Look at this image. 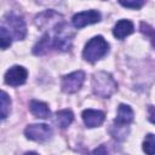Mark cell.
I'll use <instances>...</instances> for the list:
<instances>
[{
	"label": "cell",
	"mask_w": 155,
	"mask_h": 155,
	"mask_svg": "<svg viewBox=\"0 0 155 155\" xmlns=\"http://www.w3.org/2000/svg\"><path fill=\"white\" fill-rule=\"evenodd\" d=\"M133 120V111L132 109L126 105V104H120L119 108H117V115H116V119H115V125L117 127H122V126H126L128 124H131Z\"/></svg>",
	"instance_id": "9"
},
{
	"label": "cell",
	"mask_w": 155,
	"mask_h": 155,
	"mask_svg": "<svg viewBox=\"0 0 155 155\" xmlns=\"http://www.w3.org/2000/svg\"><path fill=\"white\" fill-rule=\"evenodd\" d=\"M104 119H105V115L101 110L86 109L82 111V120L87 127H97L103 124Z\"/></svg>",
	"instance_id": "8"
},
{
	"label": "cell",
	"mask_w": 155,
	"mask_h": 155,
	"mask_svg": "<svg viewBox=\"0 0 155 155\" xmlns=\"http://www.w3.org/2000/svg\"><path fill=\"white\" fill-rule=\"evenodd\" d=\"M109 50L108 42L102 36H94L92 38L85 46L82 51V56L88 62H96L104 57Z\"/></svg>",
	"instance_id": "2"
},
{
	"label": "cell",
	"mask_w": 155,
	"mask_h": 155,
	"mask_svg": "<svg viewBox=\"0 0 155 155\" xmlns=\"http://www.w3.org/2000/svg\"><path fill=\"white\" fill-rule=\"evenodd\" d=\"M133 30H134V27H133V23L131 21H128V19H120L115 24V27L113 29V34H114V36L116 39L122 40L127 35L132 34Z\"/></svg>",
	"instance_id": "10"
},
{
	"label": "cell",
	"mask_w": 155,
	"mask_h": 155,
	"mask_svg": "<svg viewBox=\"0 0 155 155\" xmlns=\"http://www.w3.org/2000/svg\"><path fill=\"white\" fill-rule=\"evenodd\" d=\"M143 150L147 155H155V134L149 133L143 142Z\"/></svg>",
	"instance_id": "13"
},
{
	"label": "cell",
	"mask_w": 155,
	"mask_h": 155,
	"mask_svg": "<svg viewBox=\"0 0 155 155\" xmlns=\"http://www.w3.org/2000/svg\"><path fill=\"white\" fill-rule=\"evenodd\" d=\"M56 119H57V124H58L62 128H65L67 126H69V125L71 124V121H73V119H74V115H73V113H71L70 110L64 109V110L57 111Z\"/></svg>",
	"instance_id": "12"
},
{
	"label": "cell",
	"mask_w": 155,
	"mask_h": 155,
	"mask_svg": "<svg viewBox=\"0 0 155 155\" xmlns=\"http://www.w3.org/2000/svg\"><path fill=\"white\" fill-rule=\"evenodd\" d=\"M85 81V73L81 70L68 74L62 80V90L65 93H74L80 90Z\"/></svg>",
	"instance_id": "5"
},
{
	"label": "cell",
	"mask_w": 155,
	"mask_h": 155,
	"mask_svg": "<svg viewBox=\"0 0 155 155\" xmlns=\"http://www.w3.org/2000/svg\"><path fill=\"white\" fill-rule=\"evenodd\" d=\"M90 155H108V153H107V149H105L104 145H99V147L96 148Z\"/></svg>",
	"instance_id": "18"
},
{
	"label": "cell",
	"mask_w": 155,
	"mask_h": 155,
	"mask_svg": "<svg viewBox=\"0 0 155 155\" xmlns=\"http://www.w3.org/2000/svg\"><path fill=\"white\" fill-rule=\"evenodd\" d=\"M101 21V13L97 10H88L76 13L73 17V24L75 28H84L88 24L98 23Z\"/></svg>",
	"instance_id": "6"
},
{
	"label": "cell",
	"mask_w": 155,
	"mask_h": 155,
	"mask_svg": "<svg viewBox=\"0 0 155 155\" xmlns=\"http://www.w3.org/2000/svg\"><path fill=\"white\" fill-rule=\"evenodd\" d=\"M0 41H1V48L2 50H6L12 42L11 34L8 33V30L5 27H1V29H0Z\"/></svg>",
	"instance_id": "15"
},
{
	"label": "cell",
	"mask_w": 155,
	"mask_h": 155,
	"mask_svg": "<svg viewBox=\"0 0 155 155\" xmlns=\"http://www.w3.org/2000/svg\"><path fill=\"white\" fill-rule=\"evenodd\" d=\"M149 120L155 124V108L154 107H150L149 108Z\"/></svg>",
	"instance_id": "19"
},
{
	"label": "cell",
	"mask_w": 155,
	"mask_h": 155,
	"mask_svg": "<svg viewBox=\"0 0 155 155\" xmlns=\"http://www.w3.org/2000/svg\"><path fill=\"white\" fill-rule=\"evenodd\" d=\"M140 30H142V33H143V34H145V35L150 39V41H151L153 46L155 47V29H153L149 24H147V23L142 22V23H140Z\"/></svg>",
	"instance_id": "16"
},
{
	"label": "cell",
	"mask_w": 155,
	"mask_h": 155,
	"mask_svg": "<svg viewBox=\"0 0 155 155\" xmlns=\"http://www.w3.org/2000/svg\"><path fill=\"white\" fill-rule=\"evenodd\" d=\"M4 27H8V33L11 35L15 36V39L17 40H22L25 34H27V29H25V23L24 21L15 15H10L8 17L4 18Z\"/></svg>",
	"instance_id": "4"
},
{
	"label": "cell",
	"mask_w": 155,
	"mask_h": 155,
	"mask_svg": "<svg viewBox=\"0 0 155 155\" xmlns=\"http://www.w3.org/2000/svg\"><path fill=\"white\" fill-rule=\"evenodd\" d=\"M120 5L130 8H139L144 5V1L142 0H136V1H120Z\"/></svg>",
	"instance_id": "17"
},
{
	"label": "cell",
	"mask_w": 155,
	"mask_h": 155,
	"mask_svg": "<svg viewBox=\"0 0 155 155\" xmlns=\"http://www.w3.org/2000/svg\"><path fill=\"white\" fill-rule=\"evenodd\" d=\"M28 78V71L21 65L11 67L5 74V82L10 86H19L25 82Z\"/></svg>",
	"instance_id": "7"
},
{
	"label": "cell",
	"mask_w": 155,
	"mask_h": 155,
	"mask_svg": "<svg viewBox=\"0 0 155 155\" xmlns=\"http://www.w3.org/2000/svg\"><path fill=\"white\" fill-rule=\"evenodd\" d=\"M92 86H93L94 93L104 98L110 97L116 90L115 80L111 78L110 74L105 71H98L94 74L92 80Z\"/></svg>",
	"instance_id": "1"
},
{
	"label": "cell",
	"mask_w": 155,
	"mask_h": 155,
	"mask_svg": "<svg viewBox=\"0 0 155 155\" xmlns=\"http://www.w3.org/2000/svg\"><path fill=\"white\" fill-rule=\"evenodd\" d=\"M25 155H38L36 153H34V151H29V153H27Z\"/></svg>",
	"instance_id": "20"
},
{
	"label": "cell",
	"mask_w": 155,
	"mask_h": 155,
	"mask_svg": "<svg viewBox=\"0 0 155 155\" xmlns=\"http://www.w3.org/2000/svg\"><path fill=\"white\" fill-rule=\"evenodd\" d=\"M10 105H11V99L7 96L6 92H1V119H6V116L10 113Z\"/></svg>",
	"instance_id": "14"
},
{
	"label": "cell",
	"mask_w": 155,
	"mask_h": 155,
	"mask_svg": "<svg viewBox=\"0 0 155 155\" xmlns=\"http://www.w3.org/2000/svg\"><path fill=\"white\" fill-rule=\"evenodd\" d=\"M29 109H30L31 114L35 115L36 117L46 119L50 116V109L46 103H42L39 101H31L29 104Z\"/></svg>",
	"instance_id": "11"
},
{
	"label": "cell",
	"mask_w": 155,
	"mask_h": 155,
	"mask_svg": "<svg viewBox=\"0 0 155 155\" xmlns=\"http://www.w3.org/2000/svg\"><path fill=\"white\" fill-rule=\"evenodd\" d=\"M27 138L36 142H45L52 136V128L46 124H34L27 126L24 131Z\"/></svg>",
	"instance_id": "3"
}]
</instances>
